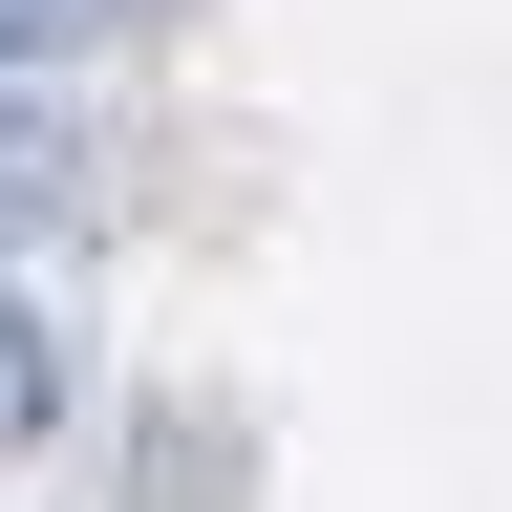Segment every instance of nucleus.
I'll return each mask as SVG.
<instances>
[{"label":"nucleus","mask_w":512,"mask_h":512,"mask_svg":"<svg viewBox=\"0 0 512 512\" xmlns=\"http://www.w3.org/2000/svg\"><path fill=\"white\" fill-rule=\"evenodd\" d=\"M43 427H64V320H43L22 278H0V470H22Z\"/></svg>","instance_id":"obj_2"},{"label":"nucleus","mask_w":512,"mask_h":512,"mask_svg":"<svg viewBox=\"0 0 512 512\" xmlns=\"http://www.w3.org/2000/svg\"><path fill=\"white\" fill-rule=\"evenodd\" d=\"M64 171H86V128H64L22 64H0V235H22V214H64Z\"/></svg>","instance_id":"obj_1"},{"label":"nucleus","mask_w":512,"mask_h":512,"mask_svg":"<svg viewBox=\"0 0 512 512\" xmlns=\"http://www.w3.org/2000/svg\"><path fill=\"white\" fill-rule=\"evenodd\" d=\"M64 22H171V0H43V43H64Z\"/></svg>","instance_id":"obj_3"},{"label":"nucleus","mask_w":512,"mask_h":512,"mask_svg":"<svg viewBox=\"0 0 512 512\" xmlns=\"http://www.w3.org/2000/svg\"><path fill=\"white\" fill-rule=\"evenodd\" d=\"M0 64H43V0H0Z\"/></svg>","instance_id":"obj_4"}]
</instances>
